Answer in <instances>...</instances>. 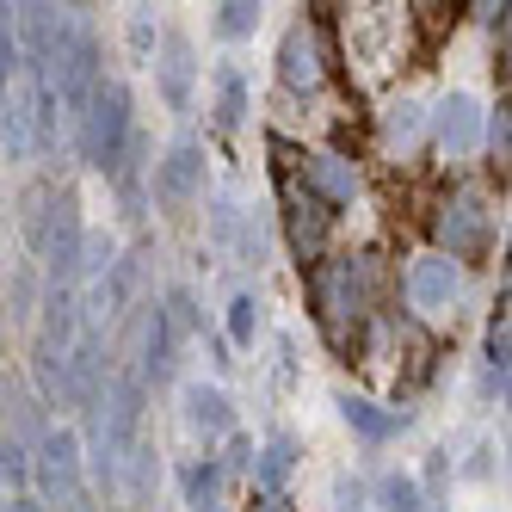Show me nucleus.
<instances>
[{"label":"nucleus","instance_id":"nucleus-1","mask_svg":"<svg viewBox=\"0 0 512 512\" xmlns=\"http://www.w3.org/2000/svg\"><path fill=\"white\" fill-rule=\"evenodd\" d=\"M130 149V93L124 81H99L81 105V155L99 173H118Z\"/></svg>","mask_w":512,"mask_h":512},{"label":"nucleus","instance_id":"nucleus-2","mask_svg":"<svg viewBox=\"0 0 512 512\" xmlns=\"http://www.w3.org/2000/svg\"><path fill=\"white\" fill-rule=\"evenodd\" d=\"M38 149V81H31V68L0 87V155L7 161H31Z\"/></svg>","mask_w":512,"mask_h":512},{"label":"nucleus","instance_id":"nucleus-3","mask_svg":"<svg viewBox=\"0 0 512 512\" xmlns=\"http://www.w3.org/2000/svg\"><path fill=\"white\" fill-rule=\"evenodd\" d=\"M44 266H50V284H75V253H81V204L75 192L50 198V229H44Z\"/></svg>","mask_w":512,"mask_h":512},{"label":"nucleus","instance_id":"nucleus-4","mask_svg":"<svg viewBox=\"0 0 512 512\" xmlns=\"http://www.w3.org/2000/svg\"><path fill=\"white\" fill-rule=\"evenodd\" d=\"M31 475H38V488L62 506L68 494L81 488V438L68 432V426H56L44 445H38V463H31Z\"/></svg>","mask_w":512,"mask_h":512},{"label":"nucleus","instance_id":"nucleus-5","mask_svg":"<svg viewBox=\"0 0 512 512\" xmlns=\"http://www.w3.org/2000/svg\"><path fill=\"white\" fill-rule=\"evenodd\" d=\"M204 186V149L198 142H173V149L155 161V198L161 204H186Z\"/></svg>","mask_w":512,"mask_h":512},{"label":"nucleus","instance_id":"nucleus-6","mask_svg":"<svg viewBox=\"0 0 512 512\" xmlns=\"http://www.w3.org/2000/svg\"><path fill=\"white\" fill-rule=\"evenodd\" d=\"M475 136H482V105H475L469 93H451L445 105H438V149H445V155H469Z\"/></svg>","mask_w":512,"mask_h":512},{"label":"nucleus","instance_id":"nucleus-7","mask_svg":"<svg viewBox=\"0 0 512 512\" xmlns=\"http://www.w3.org/2000/svg\"><path fill=\"white\" fill-rule=\"evenodd\" d=\"M284 204H290V241H297V253H321V241H327V210L309 186H284Z\"/></svg>","mask_w":512,"mask_h":512},{"label":"nucleus","instance_id":"nucleus-8","mask_svg":"<svg viewBox=\"0 0 512 512\" xmlns=\"http://www.w3.org/2000/svg\"><path fill=\"white\" fill-rule=\"evenodd\" d=\"M408 297H414V309H426V315L451 309V297H457V266L445 260V253L420 260V266H414V278H408Z\"/></svg>","mask_w":512,"mask_h":512},{"label":"nucleus","instance_id":"nucleus-9","mask_svg":"<svg viewBox=\"0 0 512 512\" xmlns=\"http://www.w3.org/2000/svg\"><path fill=\"white\" fill-rule=\"evenodd\" d=\"M161 99L173 105V112H186L192 105V75H198V62H192V44L186 38H167V50H161Z\"/></svg>","mask_w":512,"mask_h":512},{"label":"nucleus","instance_id":"nucleus-10","mask_svg":"<svg viewBox=\"0 0 512 512\" xmlns=\"http://www.w3.org/2000/svg\"><path fill=\"white\" fill-rule=\"evenodd\" d=\"M186 426L216 438V432H229L235 414H229V395L216 389V383H186Z\"/></svg>","mask_w":512,"mask_h":512},{"label":"nucleus","instance_id":"nucleus-11","mask_svg":"<svg viewBox=\"0 0 512 512\" xmlns=\"http://www.w3.org/2000/svg\"><path fill=\"white\" fill-rule=\"evenodd\" d=\"M278 75H284V87H303V93L321 87V50H315V38H309L303 25L284 38V50H278Z\"/></svg>","mask_w":512,"mask_h":512},{"label":"nucleus","instance_id":"nucleus-12","mask_svg":"<svg viewBox=\"0 0 512 512\" xmlns=\"http://www.w3.org/2000/svg\"><path fill=\"white\" fill-rule=\"evenodd\" d=\"M482 235H488V223H482V204H475V198H457L445 216H438V241H445L451 253L482 247Z\"/></svg>","mask_w":512,"mask_h":512},{"label":"nucleus","instance_id":"nucleus-13","mask_svg":"<svg viewBox=\"0 0 512 512\" xmlns=\"http://www.w3.org/2000/svg\"><path fill=\"white\" fill-rule=\"evenodd\" d=\"M31 377H38L44 408H75V389H68V352L38 346V352H31Z\"/></svg>","mask_w":512,"mask_h":512},{"label":"nucleus","instance_id":"nucleus-14","mask_svg":"<svg viewBox=\"0 0 512 512\" xmlns=\"http://www.w3.org/2000/svg\"><path fill=\"white\" fill-rule=\"evenodd\" d=\"M303 186H309L315 198L327 192L334 204H352V192H358V173H352L340 155H315V161H309V179H303Z\"/></svg>","mask_w":512,"mask_h":512},{"label":"nucleus","instance_id":"nucleus-15","mask_svg":"<svg viewBox=\"0 0 512 512\" xmlns=\"http://www.w3.org/2000/svg\"><path fill=\"white\" fill-rule=\"evenodd\" d=\"M118 475H124V494H130V500H149L155 482H161V463H155V451L136 438V445L124 451V463H118Z\"/></svg>","mask_w":512,"mask_h":512},{"label":"nucleus","instance_id":"nucleus-16","mask_svg":"<svg viewBox=\"0 0 512 512\" xmlns=\"http://www.w3.org/2000/svg\"><path fill=\"white\" fill-rule=\"evenodd\" d=\"M118 266V241L105 229H81V253H75V278H105Z\"/></svg>","mask_w":512,"mask_h":512},{"label":"nucleus","instance_id":"nucleus-17","mask_svg":"<svg viewBox=\"0 0 512 512\" xmlns=\"http://www.w3.org/2000/svg\"><path fill=\"white\" fill-rule=\"evenodd\" d=\"M420 99H395L389 105V112H383V136L395 142V149H414V142H420Z\"/></svg>","mask_w":512,"mask_h":512},{"label":"nucleus","instance_id":"nucleus-18","mask_svg":"<svg viewBox=\"0 0 512 512\" xmlns=\"http://www.w3.org/2000/svg\"><path fill=\"white\" fill-rule=\"evenodd\" d=\"M290 457H297V445L290 438H272V445L260 451V463H253V475H260V488H278L290 475Z\"/></svg>","mask_w":512,"mask_h":512},{"label":"nucleus","instance_id":"nucleus-19","mask_svg":"<svg viewBox=\"0 0 512 512\" xmlns=\"http://www.w3.org/2000/svg\"><path fill=\"white\" fill-rule=\"evenodd\" d=\"M340 408H346V420H352V426H358L364 438H389V432H395V420H383V414L371 408V401H358V395H346Z\"/></svg>","mask_w":512,"mask_h":512},{"label":"nucleus","instance_id":"nucleus-20","mask_svg":"<svg viewBox=\"0 0 512 512\" xmlns=\"http://www.w3.org/2000/svg\"><path fill=\"white\" fill-rule=\"evenodd\" d=\"M253 334H260V303H253V297H235V303H229V340H235V346H253Z\"/></svg>","mask_w":512,"mask_h":512},{"label":"nucleus","instance_id":"nucleus-21","mask_svg":"<svg viewBox=\"0 0 512 512\" xmlns=\"http://www.w3.org/2000/svg\"><path fill=\"white\" fill-rule=\"evenodd\" d=\"M186 488H192V506H198V512H216V488H223V463H198Z\"/></svg>","mask_w":512,"mask_h":512},{"label":"nucleus","instance_id":"nucleus-22","mask_svg":"<svg viewBox=\"0 0 512 512\" xmlns=\"http://www.w3.org/2000/svg\"><path fill=\"white\" fill-rule=\"evenodd\" d=\"M124 38H130V56H136V62H155V13H149V7H136Z\"/></svg>","mask_w":512,"mask_h":512},{"label":"nucleus","instance_id":"nucleus-23","mask_svg":"<svg viewBox=\"0 0 512 512\" xmlns=\"http://www.w3.org/2000/svg\"><path fill=\"white\" fill-rule=\"evenodd\" d=\"M383 506L389 512H420V482L414 475H383Z\"/></svg>","mask_w":512,"mask_h":512},{"label":"nucleus","instance_id":"nucleus-24","mask_svg":"<svg viewBox=\"0 0 512 512\" xmlns=\"http://www.w3.org/2000/svg\"><path fill=\"white\" fill-rule=\"evenodd\" d=\"M253 25H260V13H253L247 0H229V7H216V31H223V38H247Z\"/></svg>","mask_w":512,"mask_h":512},{"label":"nucleus","instance_id":"nucleus-25","mask_svg":"<svg viewBox=\"0 0 512 512\" xmlns=\"http://www.w3.org/2000/svg\"><path fill=\"white\" fill-rule=\"evenodd\" d=\"M19 75V38H13V7H0V87Z\"/></svg>","mask_w":512,"mask_h":512},{"label":"nucleus","instance_id":"nucleus-26","mask_svg":"<svg viewBox=\"0 0 512 512\" xmlns=\"http://www.w3.org/2000/svg\"><path fill=\"white\" fill-rule=\"evenodd\" d=\"M241 112H247V87H241L235 68H223V112H216V118H223V124H241Z\"/></svg>","mask_w":512,"mask_h":512},{"label":"nucleus","instance_id":"nucleus-27","mask_svg":"<svg viewBox=\"0 0 512 512\" xmlns=\"http://www.w3.org/2000/svg\"><path fill=\"white\" fill-rule=\"evenodd\" d=\"M488 364H500V377H506V321L488 327Z\"/></svg>","mask_w":512,"mask_h":512},{"label":"nucleus","instance_id":"nucleus-28","mask_svg":"<svg viewBox=\"0 0 512 512\" xmlns=\"http://www.w3.org/2000/svg\"><path fill=\"white\" fill-rule=\"evenodd\" d=\"M56 512H99V506H93V494H87V488H75V494H68Z\"/></svg>","mask_w":512,"mask_h":512},{"label":"nucleus","instance_id":"nucleus-29","mask_svg":"<svg viewBox=\"0 0 512 512\" xmlns=\"http://www.w3.org/2000/svg\"><path fill=\"white\" fill-rule=\"evenodd\" d=\"M253 463V445H247V438H235V445H229V469H247Z\"/></svg>","mask_w":512,"mask_h":512},{"label":"nucleus","instance_id":"nucleus-30","mask_svg":"<svg viewBox=\"0 0 512 512\" xmlns=\"http://www.w3.org/2000/svg\"><path fill=\"white\" fill-rule=\"evenodd\" d=\"M488 142H494V149L506 155V112H500V118H488Z\"/></svg>","mask_w":512,"mask_h":512},{"label":"nucleus","instance_id":"nucleus-31","mask_svg":"<svg viewBox=\"0 0 512 512\" xmlns=\"http://www.w3.org/2000/svg\"><path fill=\"white\" fill-rule=\"evenodd\" d=\"M253 512H290V500H284V494H266L260 506H253Z\"/></svg>","mask_w":512,"mask_h":512},{"label":"nucleus","instance_id":"nucleus-32","mask_svg":"<svg viewBox=\"0 0 512 512\" xmlns=\"http://www.w3.org/2000/svg\"><path fill=\"white\" fill-rule=\"evenodd\" d=\"M7 512H50V506H44V500H25V494H19V500H13Z\"/></svg>","mask_w":512,"mask_h":512},{"label":"nucleus","instance_id":"nucleus-33","mask_svg":"<svg viewBox=\"0 0 512 512\" xmlns=\"http://www.w3.org/2000/svg\"><path fill=\"white\" fill-rule=\"evenodd\" d=\"M216 512H223V506H216Z\"/></svg>","mask_w":512,"mask_h":512}]
</instances>
